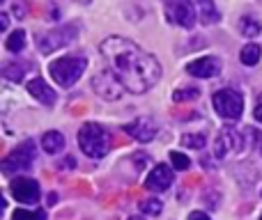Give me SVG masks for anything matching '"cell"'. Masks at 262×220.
I'll use <instances>...</instances> for the list:
<instances>
[{
  "label": "cell",
  "mask_w": 262,
  "mask_h": 220,
  "mask_svg": "<svg viewBox=\"0 0 262 220\" xmlns=\"http://www.w3.org/2000/svg\"><path fill=\"white\" fill-rule=\"evenodd\" d=\"M101 55L108 60L111 71L115 74L124 90L134 92V94H143V92L152 90L161 78V67L138 44H134L127 37H108L101 41Z\"/></svg>",
  "instance_id": "6da1fadb"
},
{
  "label": "cell",
  "mask_w": 262,
  "mask_h": 220,
  "mask_svg": "<svg viewBox=\"0 0 262 220\" xmlns=\"http://www.w3.org/2000/svg\"><path fill=\"white\" fill-rule=\"evenodd\" d=\"M85 69H88L85 55H64V58H58L55 62L49 64V74L60 87H72L83 76Z\"/></svg>",
  "instance_id": "7a4b0ae2"
},
{
  "label": "cell",
  "mask_w": 262,
  "mask_h": 220,
  "mask_svg": "<svg viewBox=\"0 0 262 220\" xmlns=\"http://www.w3.org/2000/svg\"><path fill=\"white\" fill-rule=\"evenodd\" d=\"M78 147L90 158H104L111 149L108 133L104 131V126L88 121V124H83L81 131H78Z\"/></svg>",
  "instance_id": "3957f363"
},
{
  "label": "cell",
  "mask_w": 262,
  "mask_h": 220,
  "mask_svg": "<svg viewBox=\"0 0 262 220\" xmlns=\"http://www.w3.org/2000/svg\"><path fill=\"white\" fill-rule=\"evenodd\" d=\"M212 104L214 110L219 112V117H223V119H239L242 112H244V96L239 92L230 90V87L214 92Z\"/></svg>",
  "instance_id": "277c9868"
},
{
  "label": "cell",
  "mask_w": 262,
  "mask_h": 220,
  "mask_svg": "<svg viewBox=\"0 0 262 220\" xmlns=\"http://www.w3.org/2000/svg\"><path fill=\"white\" fill-rule=\"evenodd\" d=\"M76 35H78L76 26H60V28H55V30L44 32V35L37 39V46H39V51L44 55H49V53H53V51L62 48V46L72 44V41L76 39Z\"/></svg>",
  "instance_id": "5b68a950"
},
{
  "label": "cell",
  "mask_w": 262,
  "mask_h": 220,
  "mask_svg": "<svg viewBox=\"0 0 262 220\" xmlns=\"http://www.w3.org/2000/svg\"><path fill=\"white\" fill-rule=\"evenodd\" d=\"M35 154H37L35 142H32V140H26V142L18 144V147L3 161V172L5 175H12V172H16V170H30L32 163H35Z\"/></svg>",
  "instance_id": "8992f818"
},
{
  "label": "cell",
  "mask_w": 262,
  "mask_h": 220,
  "mask_svg": "<svg viewBox=\"0 0 262 220\" xmlns=\"http://www.w3.org/2000/svg\"><path fill=\"white\" fill-rule=\"evenodd\" d=\"M244 147H246L244 133L232 129V126H226V129H221V133H219V138H216L214 154H216V158H226L230 149L232 152H244Z\"/></svg>",
  "instance_id": "52a82bcc"
},
{
  "label": "cell",
  "mask_w": 262,
  "mask_h": 220,
  "mask_svg": "<svg viewBox=\"0 0 262 220\" xmlns=\"http://www.w3.org/2000/svg\"><path fill=\"white\" fill-rule=\"evenodd\" d=\"M166 16L170 23H175V26L180 28H186V30H191V28L195 26V21H198V16H195V5L191 3H166Z\"/></svg>",
  "instance_id": "ba28073f"
},
{
  "label": "cell",
  "mask_w": 262,
  "mask_h": 220,
  "mask_svg": "<svg viewBox=\"0 0 262 220\" xmlns=\"http://www.w3.org/2000/svg\"><path fill=\"white\" fill-rule=\"evenodd\" d=\"M92 85H95L97 94H99L101 99H106V101H118L120 96H122V92H124L122 83L115 78L113 71H101L99 76L92 81Z\"/></svg>",
  "instance_id": "9c48e42d"
},
{
  "label": "cell",
  "mask_w": 262,
  "mask_h": 220,
  "mask_svg": "<svg viewBox=\"0 0 262 220\" xmlns=\"http://www.w3.org/2000/svg\"><path fill=\"white\" fill-rule=\"evenodd\" d=\"M172 181H175V172H172V167L154 165L152 170H149L147 179H145V188L152 190V193H163V190H168L172 186Z\"/></svg>",
  "instance_id": "30bf717a"
},
{
  "label": "cell",
  "mask_w": 262,
  "mask_h": 220,
  "mask_svg": "<svg viewBox=\"0 0 262 220\" xmlns=\"http://www.w3.org/2000/svg\"><path fill=\"white\" fill-rule=\"evenodd\" d=\"M223 64L219 58L214 55H207V58H198L193 62L186 64V74L189 76H195V78H216L221 74Z\"/></svg>",
  "instance_id": "8fae6325"
},
{
  "label": "cell",
  "mask_w": 262,
  "mask_h": 220,
  "mask_svg": "<svg viewBox=\"0 0 262 220\" xmlns=\"http://www.w3.org/2000/svg\"><path fill=\"white\" fill-rule=\"evenodd\" d=\"M124 131H127L134 140H138V142H149V140L157 138L159 126L152 117H138V119L124 124Z\"/></svg>",
  "instance_id": "7c38bea8"
},
{
  "label": "cell",
  "mask_w": 262,
  "mask_h": 220,
  "mask_svg": "<svg viewBox=\"0 0 262 220\" xmlns=\"http://www.w3.org/2000/svg\"><path fill=\"white\" fill-rule=\"evenodd\" d=\"M9 190H12L14 198L23 204H32L39 200V184H37L35 179H30V177H18V179H14Z\"/></svg>",
  "instance_id": "4fadbf2b"
},
{
  "label": "cell",
  "mask_w": 262,
  "mask_h": 220,
  "mask_svg": "<svg viewBox=\"0 0 262 220\" xmlns=\"http://www.w3.org/2000/svg\"><path fill=\"white\" fill-rule=\"evenodd\" d=\"M28 92H30L32 96H35L37 101H41L44 106H53L55 101H58V96H55V92L51 90L49 85H46L44 78H32L30 83H28Z\"/></svg>",
  "instance_id": "5bb4252c"
},
{
  "label": "cell",
  "mask_w": 262,
  "mask_h": 220,
  "mask_svg": "<svg viewBox=\"0 0 262 220\" xmlns=\"http://www.w3.org/2000/svg\"><path fill=\"white\" fill-rule=\"evenodd\" d=\"M198 9V18L205 23V26H214V23L221 21V12L216 9V5L212 0H205V3H198L195 5Z\"/></svg>",
  "instance_id": "9a60e30c"
},
{
  "label": "cell",
  "mask_w": 262,
  "mask_h": 220,
  "mask_svg": "<svg viewBox=\"0 0 262 220\" xmlns=\"http://www.w3.org/2000/svg\"><path fill=\"white\" fill-rule=\"evenodd\" d=\"M41 149L46 154H58L64 149V135L60 131H46L41 135Z\"/></svg>",
  "instance_id": "2e32d148"
},
{
  "label": "cell",
  "mask_w": 262,
  "mask_h": 220,
  "mask_svg": "<svg viewBox=\"0 0 262 220\" xmlns=\"http://www.w3.org/2000/svg\"><path fill=\"white\" fill-rule=\"evenodd\" d=\"M239 32L244 37H249V39H253V37H258L262 32V23L255 16H249V14H246V16L239 18Z\"/></svg>",
  "instance_id": "e0dca14e"
},
{
  "label": "cell",
  "mask_w": 262,
  "mask_h": 220,
  "mask_svg": "<svg viewBox=\"0 0 262 220\" xmlns=\"http://www.w3.org/2000/svg\"><path fill=\"white\" fill-rule=\"evenodd\" d=\"M260 55H262V48L258 44H246L239 53V60L246 64V67H255L260 62Z\"/></svg>",
  "instance_id": "ac0fdd59"
},
{
  "label": "cell",
  "mask_w": 262,
  "mask_h": 220,
  "mask_svg": "<svg viewBox=\"0 0 262 220\" xmlns=\"http://www.w3.org/2000/svg\"><path fill=\"white\" fill-rule=\"evenodd\" d=\"M5 46H7V51H12V53H21V51L26 48V32H23L21 28H18V30H14L12 35L7 37Z\"/></svg>",
  "instance_id": "d6986e66"
},
{
  "label": "cell",
  "mask_w": 262,
  "mask_h": 220,
  "mask_svg": "<svg viewBox=\"0 0 262 220\" xmlns=\"http://www.w3.org/2000/svg\"><path fill=\"white\" fill-rule=\"evenodd\" d=\"M30 69V64H18V62H12V64H5L3 67V76L9 78V81H21L23 78V71Z\"/></svg>",
  "instance_id": "ffe728a7"
},
{
  "label": "cell",
  "mask_w": 262,
  "mask_h": 220,
  "mask_svg": "<svg viewBox=\"0 0 262 220\" xmlns=\"http://www.w3.org/2000/svg\"><path fill=\"white\" fill-rule=\"evenodd\" d=\"M182 144L189 149H205L207 135L205 133H186V135H182Z\"/></svg>",
  "instance_id": "44dd1931"
},
{
  "label": "cell",
  "mask_w": 262,
  "mask_h": 220,
  "mask_svg": "<svg viewBox=\"0 0 262 220\" xmlns=\"http://www.w3.org/2000/svg\"><path fill=\"white\" fill-rule=\"evenodd\" d=\"M198 94H200L198 87H177V90L172 92V101H175V104H182V101H193V99H198Z\"/></svg>",
  "instance_id": "7402d4cb"
},
{
  "label": "cell",
  "mask_w": 262,
  "mask_h": 220,
  "mask_svg": "<svg viewBox=\"0 0 262 220\" xmlns=\"http://www.w3.org/2000/svg\"><path fill=\"white\" fill-rule=\"evenodd\" d=\"M138 207H140V211H143L145 216H159V213H161V209H163V204L159 202L157 198H152V200H143Z\"/></svg>",
  "instance_id": "603a6c76"
},
{
  "label": "cell",
  "mask_w": 262,
  "mask_h": 220,
  "mask_svg": "<svg viewBox=\"0 0 262 220\" xmlns=\"http://www.w3.org/2000/svg\"><path fill=\"white\" fill-rule=\"evenodd\" d=\"M170 163H172V167H175V170H189V167H191V158L184 156V154H180V152H172L170 154Z\"/></svg>",
  "instance_id": "cb8c5ba5"
},
{
  "label": "cell",
  "mask_w": 262,
  "mask_h": 220,
  "mask_svg": "<svg viewBox=\"0 0 262 220\" xmlns=\"http://www.w3.org/2000/svg\"><path fill=\"white\" fill-rule=\"evenodd\" d=\"M14 220H44V211H28V209H16Z\"/></svg>",
  "instance_id": "d4e9b609"
},
{
  "label": "cell",
  "mask_w": 262,
  "mask_h": 220,
  "mask_svg": "<svg viewBox=\"0 0 262 220\" xmlns=\"http://www.w3.org/2000/svg\"><path fill=\"white\" fill-rule=\"evenodd\" d=\"M134 163H136V167H138V170H143V167L149 165V156L145 152H138V154H134Z\"/></svg>",
  "instance_id": "484cf974"
},
{
  "label": "cell",
  "mask_w": 262,
  "mask_h": 220,
  "mask_svg": "<svg viewBox=\"0 0 262 220\" xmlns=\"http://www.w3.org/2000/svg\"><path fill=\"white\" fill-rule=\"evenodd\" d=\"M253 117H255V121H260V124H262V96H260V99H258V104H255Z\"/></svg>",
  "instance_id": "4316f807"
},
{
  "label": "cell",
  "mask_w": 262,
  "mask_h": 220,
  "mask_svg": "<svg viewBox=\"0 0 262 220\" xmlns=\"http://www.w3.org/2000/svg\"><path fill=\"white\" fill-rule=\"evenodd\" d=\"M7 26H9V16L3 12V14H0V30L5 32V30H7Z\"/></svg>",
  "instance_id": "83f0119b"
},
{
  "label": "cell",
  "mask_w": 262,
  "mask_h": 220,
  "mask_svg": "<svg viewBox=\"0 0 262 220\" xmlns=\"http://www.w3.org/2000/svg\"><path fill=\"white\" fill-rule=\"evenodd\" d=\"M189 220H209V216H207V213H203V211H193L189 216Z\"/></svg>",
  "instance_id": "f1b7e54d"
},
{
  "label": "cell",
  "mask_w": 262,
  "mask_h": 220,
  "mask_svg": "<svg viewBox=\"0 0 262 220\" xmlns=\"http://www.w3.org/2000/svg\"><path fill=\"white\" fill-rule=\"evenodd\" d=\"M255 147H258V152H260V156H262V131L255 135Z\"/></svg>",
  "instance_id": "f546056e"
},
{
  "label": "cell",
  "mask_w": 262,
  "mask_h": 220,
  "mask_svg": "<svg viewBox=\"0 0 262 220\" xmlns=\"http://www.w3.org/2000/svg\"><path fill=\"white\" fill-rule=\"evenodd\" d=\"M23 12H26V9H23V7H18V5H14V14H18V16H21Z\"/></svg>",
  "instance_id": "4dcf8cb0"
},
{
  "label": "cell",
  "mask_w": 262,
  "mask_h": 220,
  "mask_svg": "<svg viewBox=\"0 0 262 220\" xmlns=\"http://www.w3.org/2000/svg\"><path fill=\"white\" fill-rule=\"evenodd\" d=\"M129 220H145V218H140V216H131Z\"/></svg>",
  "instance_id": "1f68e13d"
},
{
  "label": "cell",
  "mask_w": 262,
  "mask_h": 220,
  "mask_svg": "<svg viewBox=\"0 0 262 220\" xmlns=\"http://www.w3.org/2000/svg\"><path fill=\"white\" fill-rule=\"evenodd\" d=\"M260 220H262V216H260Z\"/></svg>",
  "instance_id": "d6a6232c"
}]
</instances>
